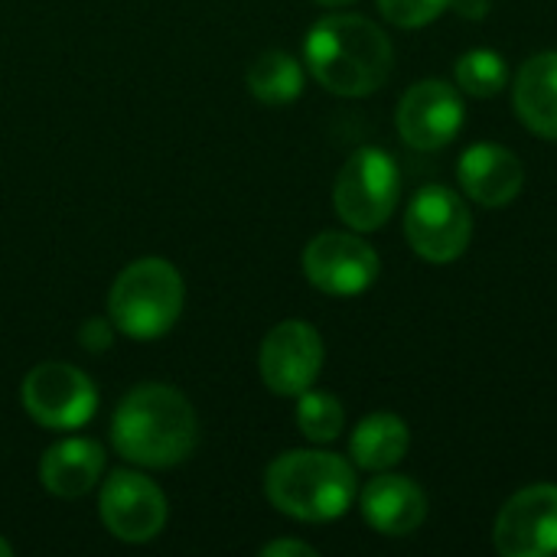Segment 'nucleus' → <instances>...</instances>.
I'll use <instances>...</instances> for the list:
<instances>
[{
    "label": "nucleus",
    "instance_id": "1",
    "mask_svg": "<svg viewBox=\"0 0 557 557\" xmlns=\"http://www.w3.org/2000/svg\"><path fill=\"white\" fill-rule=\"evenodd\" d=\"M111 441L124 460L166 470L196 450L199 421L183 392L147 382L121 398L111 418Z\"/></svg>",
    "mask_w": 557,
    "mask_h": 557
},
{
    "label": "nucleus",
    "instance_id": "2",
    "mask_svg": "<svg viewBox=\"0 0 557 557\" xmlns=\"http://www.w3.org/2000/svg\"><path fill=\"white\" fill-rule=\"evenodd\" d=\"M304 59L313 78L343 98H366L379 91L395 65L388 36L366 16L330 13L307 33Z\"/></svg>",
    "mask_w": 557,
    "mask_h": 557
},
{
    "label": "nucleus",
    "instance_id": "3",
    "mask_svg": "<svg viewBox=\"0 0 557 557\" xmlns=\"http://www.w3.org/2000/svg\"><path fill=\"white\" fill-rule=\"evenodd\" d=\"M271 506L300 522H333L356 499L352 467L326 450L281 454L264 473Z\"/></svg>",
    "mask_w": 557,
    "mask_h": 557
},
{
    "label": "nucleus",
    "instance_id": "4",
    "mask_svg": "<svg viewBox=\"0 0 557 557\" xmlns=\"http://www.w3.org/2000/svg\"><path fill=\"white\" fill-rule=\"evenodd\" d=\"M183 277L163 258H140L127 264L108 294L111 326L131 339H157L173 330L183 313Z\"/></svg>",
    "mask_w": 557,
    "mask_h": 557
},
{
    "label": "nucleus",
    "instance_id": "5",
    "mask_svg": "<svg viewBox=\"0 0 557 557\" xmlns=\"http://www.w3.org/2000/svg\"><path fill=\"white\" fill-rule=\"evenodd\" d=\"M401 199V173L392 153L379 147L356 150L333 186V206L339 219L356 232L382 228Z\"/></svg>",
    "mask_w": 557,
    "mask_h": 557
},
{
    "label": "nucleus",
    "instance_id": "6",
    "mask_svg": "<svg viewBox=\"0 0 557 557\" xmlns=\"http://www.w3.org/2000/svg\"><path fill=\"white\" fill-rule=\"evenodd\" d=\"M26 414L46 431H75L98 411V392L91 379L69 362L36 366L20 388Z\"/></svg>",
    "mask_w": 557,
    "mask_h": 557
},
{
    "label": "nucleus",
    "instance_id": "7",
    "mask_svg": "<svg viewBox=\"0 0 557 557\" xmlns=\"http://www.w3.org/2000/svg\"><path fill=\"white\" fill-rule=\"evenodd\" d=\"M408 245L434 264L457 261L473 235V219L467 202L447 186H424L405 212Z\"/></svg>",
    "mask_w": 557,
    "mask_h": 557
},
{
    "label": "nucleus",
    "instance_id": "8",
    "mask_svg": "<svg viewBox=\"0 0 557 557\" xmlns=\"http://www.w3.org/2000/svg\"><path fill=\"white\" fill-rule=\"evenodd\" d=\"M382 261L375 248L346 232H323L304 251L307 281L330 297L366 294L379 281Z\"/></svg>",
    "mask_w": 557,
    "mask_h": 557
},
{
    "label": "nucleus",
    "instance_id": "9",
    "mask_svg": "<svg viewBox=\"0 0 557 557\" xmlns=\"http://www.w3.org/2000/svg\"><path fill=\"white\" fill-rule=\"evenodd\" d=\"M258 369H261L264 385L274 395H284V398L304 395L307 388H313V382L323 369L320 333L304 320L277 323L261 343Z\"/></svg>",
    "mask_w": 557,
    "mask_h": 557
},
{
    "label": "nucleus",
    "instance_id": "10",
    "mask_svg": "<svg viewBox=\"0 0 557 557\" xmlns=\"http://www.w3.org/2000/svg\"><path fill=\"white\" fill-rule=\"evenodd\" d=\"M98 512L104 529L127 545H144L157 539L166 525V496L144 473L117 470L101 490Z\"/></svg>",
    "mask_w": 557,
    "mask_h": 557
},
{
    "label": "nucleus",
    "instance_id": "11",
    "mask_svg": "<svg viewBox=\"0 0 557 557\" xmlns=\"http://www.w3.org/2000/svg\"><path fill=\"white\" fill-rule=\"evenodd\" d=\"M493 542L503 557L557 555V486L539 483L516 493L496 519Z\"/></svg>",
    "mask_w": 557,
    "mask_h": 557
},
{
    "label": "nucleus",
    "instance_id": "12",
    "mask_svg": "<svg viewBox=\"0 0 557 557\" xmlns=\"http://www.w3.org/2000/svg\"><path fill=\"white\" fill-rule=\"evenodd\" d=\"M463 98L441 78L411 85L398 101V134L414 150H441L463 131Z\"/></svg>",
    "mask_w": 557,
    "mask_h": 557
},
{
    "label": "nucleus",
    "instance_id": "13",
    "mask_svg": "<svg viewBox=\"0 0 557 557\" xmlns=\"http://www.w3.org/2000/svg\"><path fill=\"white\" fill-rule=\"evenodd\" d=\"M525 183L522 160L499 144H476L460 157V186L480 206H509Z\"/></svg>",
    "mask_w": 557,
    "mask_h": 557
},
{
    "label": "nucleus",
    "instance_id": "14",
    "mask_svg": "<svg viewBox=\"0 0 557 557\" xmlns=\"http://www.w3.org/2000/svg\"><path fill=\"white\" fill-rule=\"evenodd\" d=\"M362 516L382 535H411L428 519V499L408 476H375L362 493Z\"/></svg>",
    "mask_w": 557,
    "mask_h": 557
},
{
    "label": "nucleus",
    "instance_id": "15",
    "mask_svg": "<svg viewBox=\"0 0 557 557\" xmlns=\"http://www.w3.org/2000/svg\"><path fill=\"white\" fill-rule=\"evenodd\" d=\"M104 470V450L101 444L88 437H69L49 447L39 460V480L42 490L59 499H78L85 496Z\"/></svg>",
    "mask_w": 557,
    "mask_h": 557
},
{
    "label": "nucleus",
    "instance_id": "16",
    "mask_svg": "<svg viewBox=\"0 0 557 557\" xmlns=\"http://www.w3.org/2000/svg\"><path fill=\"white\" fill-rule=\"evenodd\" d=\"M516 111L532 134L557 140V52H539L519 69Z\"/></svg>",
    "mask_w": 557,
    "mask_h": 557
},
{
    "label": "nucleus",
    "instance_id": "17",
    "mask_svg": "<svg viewBox=\"0 0 557 557\" xmlns=\"http://www.w3.org/2000/svg\"><path fill=\"white\" fill-rule=\"evenodd\" d=\"M408 444H411L408 424L398 414L379 411V414H369L359 421V428L352 431V441H349V454H352L356 467H362L369 473H382L408 454Z\"/></svg>",
    "mask_w": 557,
    "mask_h": 557
},
{
    "label": "nucleus",
    "instance_id": "18",
    "mask_svg": "<svg viewBox=\"0 0 557 557\" xmlns=\"http://www.w3.org/2000/svg\"><path fill=\"white\" fill-rule=\"evenodd\" d=\"M248 91L264 104H287L304 91V69L281 49L261 52L248 69Z\"/></svg>",
    "mask_w": 557,
    "mask_h": 557
},
{
    "label": "nucleus",
    "instance_id": "19",
    "mask_svg": "<svg viewBox=\"0 0 557 557\" xmlns=\"http://www.w3.org/2000/svg\"><path fill=\"white\" fill-rule=\"evenodd\" d=\"M297 424H300V434L313 444H330L343 434V424H346V414H343V405L336 395L330 392H304L297 395Z\"/></svg>",
    "mask_w": 557,
    "mask_h": 557
},
{
    "label": "nucleus",
    "instance_id": "20",
    "mask_svg": "<svg viewBox=\"0 0 557 557\" xmlns=\"http://www.w3.org/2000/svg\"><path fill=\"white\" fill-rule=\"evenodd\" d=\"M506 78H509L506 59L499 52H493V49H470L457 62V85L467 95L493 98V95H499L506 88Z\"/></svg>",
    "mask_w": 557,
    "mask_h": 557
},
{
    "label": "nucleus",
    "instance_id": "21",
    "mask_svg": "<svg viewBox=\"0 0 557 557\" xmlns=\"http://www.w3.org/2000/svg\"><path fill=\"white\" fill-rule=\"evenodd\" d=\"M447 7H450V0H379V10L385 13V20H392L395 26H405V29L428 26Z\"/></svg>",
    "mask_w": 557,
    "mask_h": 557
},
{
    "label": "nucleus",
    "instance_id": "22",
    "mask_svg": "<svg viewBox=\"0 0 557 557\" xmlns=\"http://www.w3.org/2000/svg\"><path fill=\"white\" fill-rule=\"evenodd\" d=\"M111 323V320H108ZM104 320H88L85 323V330L78 333V339L85 343V349L88 352H101V349H108L111 346V326H108Z\"/></svg>",
    "mask_w": 557,
    "mask_h": 557
},
{
    "label": "nucleus",
    "instance_id": "23",
    "mask_svg": "<svg viewBox=\"0 0 557 557\" xmlns=\"http://www.w3.org/2000/svg\"><path fill=\"white\" fill-rule=\"evenodd\" d=\"M261 555L264 557H317V548H310V545H304V542H287V539H281V542L264 545V548H261Z\"/></svg>",
    "mask_w": 557,
    "mask_h": 557
},
{
    "label": "nucleus",
    "instance_id": "24",
    "mask_svg": "<svg viewBox=\"0 0 557 557\" xmlns=\"http://www.w3.org/2000/svg\"><path fill=\"white\" fill-rule=\"evenodd\" d=\"M457 7L460 16H470V20H483L486 10H490V0H450Z\"/></svg>",
    "mask_w": 557,
    "mask_h": 557
},
{
    "label": "nucleus",
    "instance_id": "25",
    "mask_svg": "<svg viewBox=\"0 0 557 557\" xmlns=\"http://www.w3.org/2000/svg\"><path fill=\"white\" fill-rule=\"evenodd\" d=\"M317 3H323V7H349L352 0H317Z\"/></svg>",
    "mask_w": 557,
    "mask_h": 557
},
{
    "label": "nucleus",
    "instance_id": "26",
    "mask_svg": "<svg viewBox=\"0 0 557 557\" xmlns=\"http://www.w3.org/2000/svg\"><path fill=\"white\" fill-rule=\"evenodd\" d=\"M10 555H13V548H10V545H7V542L0 539V557H10Z\"/></svg>",
    "mask_w": 557,
    "mask_h": 557
}]
</instances>
